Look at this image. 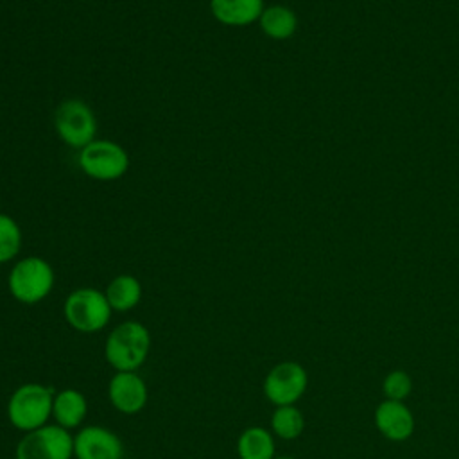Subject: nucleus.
I'll list each match as a JSON object with an SVG mask.
<instances>
[{"label":"nucleus","mask_w":459,"mask_h":459,"mask_svg":"<svg viewBox=\"0 0 459 459\" xmlns=\"http://www.w3.org/2000/svg\"><path fill=\"white\" fill-rule=\"evenodd\" d=\"M151 333L140 321L117 325L104 344V357L115 371H136L149 357Z\"/></svg>","instance_id":"obj_1"},{"label":"nucleus","mask_w":459,"mask_h":459,"mask_svg":"<svg viewBox=\"0 0 459 459\" xmlns=\"http://www.w3.org/2000/svg\"><path fill=\"white\" fill-rule=\"evenodd\" d=\"M54 281V269L45 258L23 256L13 264L7 276V289L16 301L36 305L52 292Z\"/></svg>","instance_id":"obj_2"},{"label":"nucleus","mask_w":459,"mask_h":459,"mask_svg":"<svg viewBox=\"0 0 459 459\" xmlns=\"http://www.w3.org/2000/svg\"><path fill=\"white\" fill-rule=\"evenodd\" d=\"M54 391L43 384L29 382L16 387L7 402V418L18 430L30 432L47 425L52 416Z\"/></svg>","instance_id":"obj_3"},{"label":"nucleus","mask_w":459,"mask_h":459,"mask_svg":"<svg viewBox=\"0 0 459 459\" xmlns=\"http://www.w3.org/2000/svg\"><path fill=\"white\" fill-rule=\"evenodd\" d=\"M113 308L104 290L93 287H79L72 290L63 305L66 323L81 333L100 332L111 319Z\"/></svg>","instance_id":"obj_4"},{"label":"nucleus","mask_w":459,"mask_h":459,"mask_svg":"<svg viewBox=\"0 0 459 459\" xmlns=\"http://www.w3.org/2000/svg\"><path fill=\"white\" fill-rule=\"evenodd\" d=\"M77 165L84 176L95 181H115L129 169L127 151L106 138H95L77 152Z\"/></svg>","instance_id":"obj_5"},{"label":"nucleus","mask_w":459,"mask_h":459,"mask_svg":"<svg viewBox=\"0 0 459 459\" xmlns=\"http://www.w3.org/2000/svg\"><path fill=\"white\" fill-rule=\"evenodd\" d=\"M54 129L63 143L81 151L97 136V117L81 99H66L54 111Z\"/></svg>","instance_id":"obj_6"},{"label":"nucleus","mask_w":459,"mask_h":459,"mask_svg":"<svg viewBox=\"0 0 459 459\" xmlns=\"http://www.w3.org/2000/svg\"><path fill=\"white\" fill-rule=\"evenodd\" d=\"M74 436L59 425H43L18 441L16 459H72Z\"/></svg>","instance_id":"obj_7"},{"label":"nucleus","mask_w":459,"mask_h":459,"mask_svg":"<svg viewBox=\"0 0 459 459\" xmlns=\"http://www.w3.org/2000/svg\"><path fill=\"white\" fill-rule=\"evenodd\" d=\"M308 385L307 369L294 360H283L269 369L264 380V394L265 398L280 407V405H294Z\"/></svg>","instance_id":"obj_8"},{"label":"nucleus","mask_w":459,"mask_h":459,"mask_svg":"<svg viewBox=\"0 0 459 459\" xmlns=\"http://www.w3.org/2000/svg\"><path fill=\"white\" fill-rule=\"evenodd\" d=\"M74 455L77 459H122V439L109 429L90 425L74 436Z\"/></svg>","instance_id":"obj_9"},{"label":"nucleus","mask_w":459,"mask_h":459,"mask_svg":"<svg viewBox=\"0 0 459 459\" xmlns=\"http://www.w3.org/2000/svg\"><path fill=\"white\" fill-rule=\"evenodd\" d=\"M108 396L118 412L136 414L145 407L149 391L136 371H117L108 384Z\"/></svg>","instance_id":"obj_10"},{"label":"nucleus","mask_w":459,"mask_h":459,"mask_svg":"<svg viewBox=\"0 0 459 459\" xmlns=\"http://www.w3.org/2000/svg\"><path fill=\"white\" fill-rule=\"evenodd\" d=\"M375 425L389 441H405L412 436L416 421L411 409L403 402L384 400L375 409Z\"/></svg>","instance_id":"obj_11"},{"label":"nucleus","mask_w":459,"mask_h":459,"mask_svg":"<svg viewBox=\"0 0 459 459\" xmlns=\"http://www.w3.org/2000/svg\"><path fill=\"white\" fill-rule=\"evenodd\" d=\"M264 7V0H210L212 16L226 27H247L256 23Z\"/></svg>","instance_id":"obj_12"},{"label":"nucleus","mask_w":459,"mask_h":459,"mask_svg":"<svg viewBox=\"0 0 459 459\" xmlns=\"http://www.w3.org/2000/svg\"><path fill=\"white\" fill-rule=\"evenodd\" d=\"M88 412V402L84 394L74 387L61 389L54 393V403H52V416L56 420V425L70 430L77 429Z\"/></svg>","instance_id":"obj_13"},{"label":"nucleus","mask_w":459,"mask_h":459,"mask_svg":"<svg viewBox=\"0 0 459 459\" xmlns=\"http://www.w3.org/2000/svg\"><path fill=\"white\" fill-rule=\"evenodd\" d=\"M260 30L276 41H283L294 36V32L298 30V16L296 13L283 5V4H273V5H265L258 22Z\"/></svg>","instance_id":"obj_14"},{"label":"nucleus","mask_w":459,"mask_h":459,"mask_svg":"<svg viewBox=\"0 0 459 459\" xmlns=\"http://www.w3.org/2000/svg\"><path fill=\"white\" fill-rule=\"evenodd\" d=\"M108 303L117 312L134 308L142 299V283L133 274H117L104 290Z\"/></svg>","instance_id":"obj_15"},{"label":"nucleus","mask_w":459,"mask_h":459,"mask_svg":"<svg viewBox=\"0 0 459 459\" xmlns=\"http://www.w3.org/2000/svg\"><path fill=\"white\" fill-rule=\"evenodd\" d=\"M237 454L240 459H274L273 432L264 427H247L237 439Z\"/></svg>","instance_id":"obj_16"},{"label":"nucleus","mask_w":459,"mask_h":459,"mask_svg":"<svg viewBox=\"0 0 459 459\" xmlns=\"http://www.w3.org/2000/svg\"><path fill=\"white\" fill-rule=\"evenodd\" d=\"M305 429L303 412L296 405H280L271 416V430L280 439H296Z\"/></svg>","instance_id":"obj_17"},{"label":"nucleus","mask_w":459,"mask_h":459,"mask_svg":"<svg viewBox=\"0 0 459 459\" xmlns=\"http://www.w3.org/2000/svg\"><path fill=\"white\" fill-rule=\"evenodd\" d=\"M23 244V235L20 224L7 213L0 212V264L13 262Z\"/></svg>","instance_id":"obj_18"},{"label":"nucleus","mask_w":459,"mask_h":459,"mask_svg":"<svg viewBox=\"0 0 459 459\" xmlns=\"http://www.w3.org/2000/svg\"><path fill=\"white\" fill-rule=\"evenodd\" d=\"M412 391V378L403 369H393L385 375L382 382V393L387 400L403 402Z\"/></svg>","instance_id":"obj_19"},{"label":"nucleus","mask_w":459,"mask_h":459,"mask_svg":"<svg viewBox=\"0 0 459 459\" xmlns=\"http://www.w3.org/2000/svg\"><path fill=\"white\" fill-rule=\"evenodd\" d=\"M274 459H296V457H287V455H283V457H274Z\"/></svg>","instance_id":"obj_20"}]
</instances>
